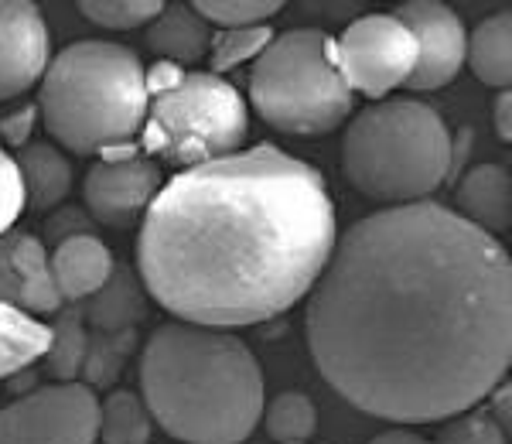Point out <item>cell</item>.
<instances>
[{
    "instance_id": "20",
    "label": "cell",
    "mask_w": 512,
    "mask_h": 444,
    "mask_svg": "<svg viewBox=\"0 0 512 444\" xmlns=\"http://www.w3.org/2000/svg\"><path fill=\"white\" fill-rule=\"evenodd\" d=\"M151 414L144 400L130 390H113L99 404L96 438L103 444H147L151 441Z\"/></svg>"
},
{
    "instance_id": "3",
    "label": "cell",
    "mask_w": 512,
    "mask_h": 444,
    "mask_svg": "<svg viewBox=\"0 0 512 444\" xmlns=\"http://www.w3.org/2000/svg\"><path fill=\"white\" fill-rule=\"evenodd\" d=\"M144 407L181 444H243L267 386L253 349L226 328L164 322L140 356Z\"/></svg>"
},
{
    "instance_id": "26",
    "label": "cell",
    "mask_w": 512,
    "mask_h": 444,
    "mask_svg": "<svg viewBox=\"0 0 512 444\" xmlns=\"http://www.w3.org/2000/svg\"><path fill=\"white\" fill-rule=\"evenodd\" d=\"M48 359H52V373L62 376V383H72V376L79 373L82 359H86V335L76 318L52 328V349H48Z\"/></svg>"
},
{
    "instance_id": "13",
    "label": "cell",
    "mask_w": 512,
    "mask_h": 444,
    "mask_svg": "<svg viewBox=\"0 0 512 444\" xmlns=\"http://www.w3.org/2000/svg\"><path fill=\"white\" fill-rule=\"evenodd\" d=\"M48 260H52L55 287H59L62 301L96 298L113 277L110 246L89 233L65 236V240L55 246V253H48Z\"/></svg>"
},
{
    "instance_id": "25",
    "label": "cell",
    "mask_w": 512,
    "mask_h": 444,
    "mask_svg": "<svg viewBox=\"0 0 512 444\" xmlns=\"http://www.w3.org/2000/svg\"><path fill=\"white\" fill-rule=\"evenodd\" d=\"M434 444H506V431L485 410H465L448 417Z\"/></svg>"
},
{
    "instance_id": "12",
    "label": "cell",
    "mask_w": 512,
    "mask_h": 444,
    "mask_svg": "<svg viewBox=\"0 0 512 444\" xmlns=\"http://www.w3.org/2000/svg\"><path fill=\"white\" fill-rule=\"evenodd\" d=\"M48 62V28L38 7L28 0H0V103L41 82Z\"/></svg>"
},
{
    "instance_id": "4",
    "label": "cell",
    "mask_w": 512,
    "mask_h": 444,
    "mask_svg": "<svg viewBox=\"0 0 512 444\" xmlns=\"http://www.w3.org/2000/svg\"><path fill=\"white\" fill-rule=\"evenodd\" d=\"M144 110V65L117 41H72L41 76L38 117L65 151L106 154L137 144Z\"/></svg>"
},
{
    "instance_id": "14",
    "label": "cell",
    "mask_w": 512,
    "mask_h": 444,
    "mask_svg": "<svg viewBox=\"0 0 512 444\" xmlns=\"http://www.w3.org/2000/svg\"><path fill=\"white\" fill-rule=\"evenodd\" d=\"M458 216L478 226L482 233H506L512 222V182L509 168L502 164H478L461 178L458 192H454Z\"/></svg>"
},
{
    "instance_id": "19",
    "label": "cell",
    "mask_w": 512,
    "mask_h": 444,
    "mask_svg": "<svg viewBox=\"0 0 512 444\" xmlns=\"http://www.w3.org/2000/svg\"><path fill=\"white\" fill-rule=\"evenodd\" d=\"M465 62H472L478 82L492 89H509L512 82V18L509 11L489 14L468 38Z\"/></svg>"
},
{
    "instance_id": "6",
    "label": "cell",
    "mask_w": 512,
    "mask_h": 444,
    "mask_svg": "<svg viewBox=\"0 0 512 444\" xmlns=\"http://www.w3.org/2000/svg\"><path fill=\"white\" fill-rule=\"evenodd\" d=\"M147 110L137 151L171 168L219 161L236 154L250 134V110L226 76L209 69H178L158 62L144 72Z\"/></svg>"
},
{
    "instance_id": "21",
    "label": "cell",
    "mask_w": 512,
    "mask_h": 444,
    "mask_svg": "<svg viewBox=\"0 0 512 444\" xmlns=\"http://www.w3.org/2000/svg\"><path fill=\"white\" fill-rule=\"evenodd\" d=\"M260 421L267 424V434L277 444H308L318 431V407L311 404L308 393L287 390L263 404Z\"/></svg>"
},
{
    "instance_id": "30",
    "label": "cell",
    "mask_w": 512,
    "mask_h": 444,
    "mask_svg": "<svg viewBox=\"0 0 512 444\" xmlns=\"http://www.w3.org/2000/svg\"><path fill=\"white\" fill-rule=\"evenodd\" d=\"M492 120H495V134H499V141H512V93L509 89H502L499 96H495V106H492Z\"/></svg>"
},
{
    "instance_id": "23",
    "label": "cell",
    "mask_w": 512,
    "mask_h": 444,
    "mask_svg": "<svg viewBox=\"0 0 512 444\" xmlns=\"http://www.w3.org/2000/svg\"><path fill=\"white\" fill-rule=\"evenodd\" d=\"M192 11L205 24H216L219 31H233L270 24V18L280 14V4L277 0H195Z\"/></svg>"
},
{
    "instance_id": "18",
    "label": "cell",
    "mask_w": 512,
    "mask_h": 444,
    "mask_svg": "<svg viewBox=\"0 0 512 444\" xmlns=\"http://www.w3.org/2000/svg\"><path fill=\"white\" fill-rule=\"evenodd\" d=\"M21 185H24V202L35 209H55L72 188V164L65 161V154L55 144H38L31 141L21 147L18 158Z\"/></svg>"
},
{
    "instance_id": "17",
    "label": "cell",
    "mask_w": 512,
    "mask_h": 444,
    "mask_svg": "<svg viewBox=\"0 0 512 444\" xmlns=\"http://www.w3.org/2000/svg\"><path fill=\"white\" fill-rule=\"evenodd\" d=\"M48 349H52V325L38 322L14 304H0V386L45 359Z\"/></svg>"
},
{
    "instance_id": "5",
    "label": "cell",
    "mask_w": 512,
    "mask_h": 444,
    "mask_svg": "<svg viewBox=\"0 0 512 444\" xmlns=\"http://www.w3.org/2000/svg\"><path fill=\"white\" fill-rule=\"evenodd\" d=\"M454 164L448 123L420 100H379L355 113L342 141V168L355 192L373 202H427Z\"/></svg>"
},
{
    "instance_id": "10",
    "label": "cell",
    "mask_w": 512,
    "mask_h": 444,
    "mask_svg": "<svg viewBox=\"0 0 512 444\" xmlns=\"http://www.w3.org/2000/svg\"><path fill=\"white\" fill-rule=\"evenodd\" d=\"M164 178L161 164L144 158L137 144L117 147V151L99 154L86 175V205L103 226L127 229L144 219L151 202L158 199Z\"/></svg>"
},
{
    "instance_id": "1",
    "label": "cell",
    "mask_w": 512,
    "mask_h": 444,
    "mask_svg": "<svg viewBox=\"0 0 512 444\" xmlns=\"http://www.w3.org/2000/svg\"><path fill=\"white\" fill-rule=\"evenodd\" d=\"M304 339L345 404L390 424L465 414L512 363V263L448 205H390L338 233Z\"/></svg>"
},
{
    "instance_id": "24",
    "label": "cell",
    "mask_w": 512,
    "mask_h": 444,
    "mask_svg": "<svg viewBox=\"0 0 512 444\" xmlns=\"http://www.w3.org/2000/svg\"><path fill=\"white\" fill-rule=\"evenodd\" d=\"M161 7V0H82L79 11L99 28L130 31L151 24L161 14Z\"/></svg>"
},
{
    "instance_id": "27",
    "label": "cell",
    "mask_w": 512,
    "mask_h": 444,
    "mask_svg": "<svg viewBox=\"0 0 512 444\" xmlns=\"http://www.w3.org/2000/svg\"><path fill=\"white\" fill-rule=\"evenodd\" d=\"M24 205L28 202H24L18 161L0 147V240H4L7 233H14V222L21 219Z\"/></svg>"
},
{
    "instance_id": "29",
    "label": "cell",
    "mask_w": 512,
    "mask_h": 444,
    "mask_svg": "<svg viewBox=\"0 0 512 444\" xmlns=\"http://www.w3.org/2000/svg\"><path fill=\"white\" fill-rule=\"evenodd\" d=\"M0 304H14L18 308V274L11 263V233L0 240Z\"/></svg>"
},
{
    "instance_id": "7",
    "label": "cell",
    "mask_w": 512,
    "mask_h": 444,
    "mask_svg": "<svg viewBox=\"0 0 512 444\" xmlns=\"http://www.w3.org/2000/svg\"><path fill=\"white\" fill-rule=\"evenodd\" d=\"M250 103L280 134L318 137L349 120L355 96L328 59L325 31L294 28L274 35L253 62Z\"/></svg>"
},
{
    "instance_id": "9",
    "label": "cell",
    "mask_w": 512,
    "mask_h": 444,
    "mask_svg": "<svg viewBox=\"0 0 512 444\" xmlns=\"http://www.w3.org/2000/svg\"><path fill=\"white\" fill-rule=\"evenodd\" d=\"M99 400L86 383H52L0 410V444H96Z\"/></svg>"
},
{
    "instance_id": "15",
    "label": "cell",
    "mask_w": 512,
    "mask_h": 444,
    "mask_svg": "<svg viewBox=\"0 0 512 444\" xmlns=\"http://www.w3.org/2000/svg\"><path fill=\"white\" fill-rule=\"evenodd\" d=\"M209 41V24L192 11V4H164L158 18L147 24L151 52H158L161 62L178 65V69H192L209 59Z\"/></svg>"
},
{
    "instance_id": "8",
    "label": "cell",
    "mask_w": 512,
    "mask_h": 444,
    "mask_svg": "<svg viewBox=\"0 0 512 444\" xmlns=\"http://www.w3.org/2000/svg\"><path fill=\"white\" fill-rule=\"evenodd\" d=\"M328 59L345 86L369 100H383L396 86H407L417 65V45L393 14H366L328 38Z\"/></svg>"
},
{
    "instance_id": "16",
    "label": "cell",
    "mask_w": 512,
    "mask_h": 444,
    "mask_svg": "<svg viewBox=\"0 0 512 444\" xmlns=\"http://www.w3.org/2000/svg\"><path fill=\"white\" fill-rule=\"evenodd\" d=\"M11 263L18 274V308L28 315H48L62 308L48 250L31 233H11Z\"/></svg>"
},
{
    "instance_id": "11",
    "label": "cell",
    "mask_w": 512,
    "mask_h": 444,
    "mask_svg": "<svg viewBox=\"0 0 512 444\" xmlns=\"http://www.w3.org/2000/svg\"><path fill=\"white\" fill-rule=\"evenodd\" d=\"M393 18L410 31L417 45V65L407 79L410 93L444 89L465 69L468 31L448 4L437 0H407L393 11Z\"/></svg>"
},
{
    "instance_id": "2",
    "label": "cell",
    "mask_w": 512,
    "mask_h": 444,
    "mask_svg": "<svg viewBox=\"0 0 512 444\" xmlns=\"http://www.w3.org/2000/svg\"><path fill=\"white\" fill-rule=\"evenodd\" d=\"M335 240L321 171L256 144L161 185L140 219L137 274L175 322L233 332L308 298Z\"/></svg>"
},
{
    "instance_id": "31",
    "label": "cell",
    "mask_w": 512,
    "mask_h": 444,
    "mask_svg": "<svg viewBox=\"0 0 512 444\" xmlns=\"http://www.w3.org/2000/svg\"><path fill=\"white\" fill-rule=\"evenodd\" d=\"M369 444H431L427 438H420L417 431H407V427H390V431L376 434Z\"/></svg>"
},
{
    "instance_id": "28",
    "label": "cell",
    "mask_w": 512,
    "mask_h": 444,
    "mask_svg": "<svg viewBox=\"0 0 512 444\" xmlns=\"http://www.w3.org/2000/svg\"><path fill=\"white\" fill-rule=\"evenodd\" d=\"M35 120H38V106H24V110L0 120V147H4V141L11 147H28Z\"/></svg>"
},
{
    "instance_id": "22",
    "label": "cell",
    "mask_w": 512,
    "mask_h": 444,
    "mask_svg": "<svg viewBox=\"0 0 512 444\" xmlns=\"http://www.w3.org/2000/svg\"><path fill=\"white\" fill-rule=\"evenodd\" d=\"M270 41H274V28H270V24L216 31L212 41H209V72H216V76H226V72L239 69V65L256 62Z\"/></svg>"
}]
</instances>
